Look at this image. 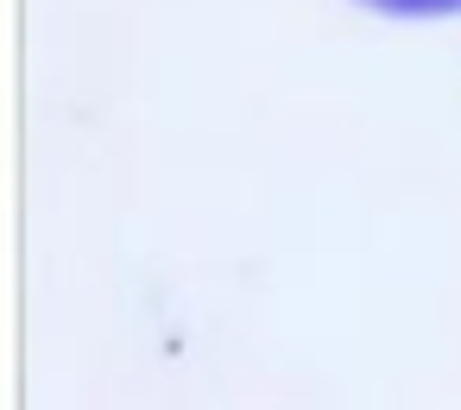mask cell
<instances>
[{"label":"cell","instance_id":"6da1fadb","mask_svg":"<svg viewBox=\"0 0 461 410\" xmlns=\"http://www.w3.org/2000/svg\"><path fill=\"white\" fill-rule=\"evenodd\" d=\"M366 7L392 20H442V13H461V0H366Z\"/></svg>","mask_w":461,"mask_h":410}]
</instances>
